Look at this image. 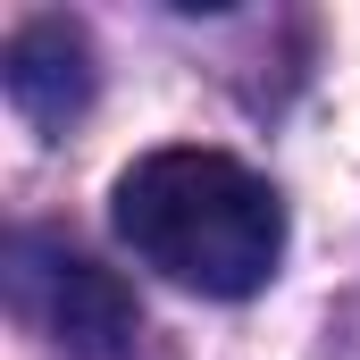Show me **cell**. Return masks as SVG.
I'll use <instances>...</instances> for the list:
<instances>
[{
  "label": "cell",
  "instance_id": "2",
  "mask_svg": "<svg viewBox=\"0 0 360 360\" xmlns=\"http://www.w3.org/2000/svg\"><path fill=\"white\" fill-rule=\"evenodd\" d=\"M0 84H8V101H17L34 126H68V117L92 101V42H84V25H68V17L17 25Z\"/></svg>",
  "mask_w": 360,
  "mask_h": 360
},
{
  "label": "cell",
  "instance_id": "1",
  "mask_svg": "<svg viewBox=\"0 0 360 360\" xmlns=\"http://www.w3.org/2000/svg\"><path fill=\"white\" fill-rule=\"evenodd\" d=\"M117 243L184 293L243 302L285 260V201L226 151H143L109 193Z\"/></svg>",
  "mask_w": 360,
  "mask_h": 360
}]
</instances>
